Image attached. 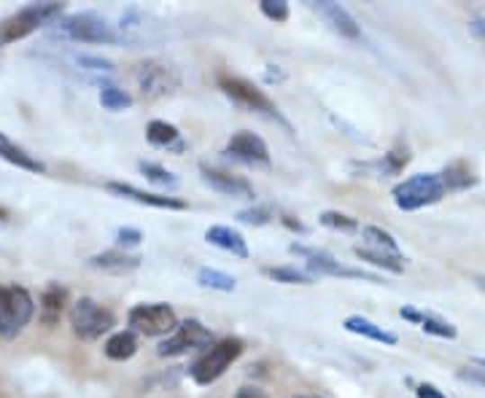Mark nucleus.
Wrapping results in <instances>:
<instances>
[{
	"instance_id": "1",
	"label": "nucleus",
	"mask_w": 485,
	"mask_h": 398,
	"mask_svg": "<svg viewBox=\"0 0 485 398\" xmlns=\"http://www.w3.org/2000/svg\"><path fill=\"white\" fill-rule=\"evenodd\" d=\"M246 345L243 340L238 337H224L219 342H213L211 348H205V353L192 364L189 369V377L197 383V385H213L219 377L227 375V369L243 356Z\"/></svg>"
},
{
	"instance_id": "2",
	"label": "nucleus",
	"mask_w": 485,
	"mask_h": 398,
	"mask_svg": "<svg viewBox=\"0 0 485 398\" xmlns=\"http://www.w3.org/2000/svg\"><path fill=\"white\" fill-rule=\"evenodd\" d=\"M391 197H394V205L400 210L413 213V210H421V208L440 202L445 197V186H443V178L437 172H418V175H410L402 183H397Z\"/></svg>"
},
{
	"instance_id": "3",
	"label": "nucleus",
	"mask_w": 485,
	"mask_h": 398,
	"mask_svg": "<svg viewBox=\"0 0 485 398\" xmlns=\"http://www.w3.org/2000/svg\"><path fill=\"white\" fill-rule=\"evenodd\" d=\"M67 321L73 326V334L84 342H94L116 326V315L89 296H81L78 302L70 305Z\"/></svg>"
},
{
	"instance_id": "4",
	"label": "nucleus",
	"mask_w": 485,
	"mask_h": 398,
	"mask_svg": "<svg viewBox=\"0 0 485 398\" xmlns=\"http://www.w3.org/2000/svg\"><path fill=\"white\" fill-rule=\"evenodd\" d=\"M59 13H62V3H32V5L19 8L16 13L5 16L0 22V46H8L13 40L27 38L38 27L54 22Z\"/></svg>"
},
{
	"instance_id": "5",
	"label": "nucleus",
	"mask_w": 485,
	"mask_h": 398,
	"mask_svg": "<svg viewBox=\"0 0 485 398\" xmlns=\"http://www.w3.org/2000/svg\"><path fill=\"white\" fill-rule=\"evenodd\" d=\"M35 315V302L22 286H0V337L13 340Z\"/></svg>"
},
{
	"instance_id": "6",
	"label": "nucleus",
	"mask_w": 485,
	"mask_h": 398,
	"mask_svg": "<svg viewBox=\"0 0 485 398\" xmlns=\"http://www.w3.org/2000/svg\"><path fill=\"white\" fill-rule=\"evenodd\" d=\"M219 89H221L232 102H238V105L246 108V111H254V113H262V116H270V119H281L275 102H273L259 86H254L251 81H246V78H240V75L219 73Z\"/></svg>"
},
{
	"instance_id": "7",
	"label": "nucleus",
	"mask_w": 485,
	"mask_h": 398,
	"mask_svg": "<svg viewBox=\"0 0 485 398\" xmlns=\"http://www.w3.org/2000/svg\"><path fill=\"white\" fill-rule=\"evenodd\" d=\"M211 345H213L211 329H205L200 321L189 318V321H181L175 326V332L159 342L157 356L159 358H178V356H186L192 350H202V348H211Z\"/></svg>"
},
{
	"instance_id": "8",
	"label": "nucleus",
	"mask_w": 485,
	"mask_h": 398,
	"mask_svg": "<svg viewBox=\"0 0 485 398\" xmlns=\"http://www.w3.org/2000/svg\"><path fill=\"white\" fill-rule=\"evenodd\" d=\"M127 323L132 326V332L146 334V337H170L178 326L175 310L170 305H135L127 313Z\"/></svg>"
},
{
	"instance_id": "9",
	"label": "nucleus",
	"mask_w": 485,
	"mask_h": 398,
	"mask_svg": "<svg viewBox=\"0 0 485 398\" xmlns=\"http://www.w3.org/2000/svg\"><path fill=\"white\" fill-rule=\"evenodd\" d=\"M59 32L70 40H81V43H116L119 35L116 30L97 13L84 11V13H73L67 19L59 22Z\"/></svg>"
},
{
	"instance_id": "10",
	"label": "nucleus",
	"mask_w": 485,
	"mask_h": 398,
	"mask_svg": "<svg viewBox=\"0 0 485 398\" xmlns=\"http://www.w3.org/2000/svg\"><path fill=\"white\" fill-rule=\"evenodd\" d=\"M135 81L143 92V97L148 100H159L173 94L181 86V75L173 65L162 62V59H148L143 65H138L135 70Z\"/></svg>"
},
{
	"instance_id": "11",
	"label": "nucleus",
	"mask_w": 485,
	"mask_h": 398,
	"mask_svg": "<svg viewBox=\"0 0 485 398\" xmlns=\"http://www.w3.org/2000/svg\"><path fill=\"white\" fill-rule=\"evenodd\" d=\"M292 253L297 256H305L308 261V275H319V278H348V280H367V283H383L378 275H370L364 270H354V267H346L340 261H335L329 253L324 251H310V248H302V245H292Z\"/></svg>"
},
{
	"instance_id": "12",
	"label": "nucleus",
	"mask_w": 485,
	"mask_h": 398,
	"mask_svg": "<svg viewBox=\"0 0 485 398\" xmlns=\"http://www.w3.org/2000/svg\"><path fill=\"white\" fill-rule=\"evenodd\" d=\"M227 154L235 156L238 162H246V164H262V167L270 164V148H267V143H265L259 135L248 132V129H240V132H235V135L229 137Z\"/></svg>"
},
{
	"instance_id": "13",
	"label": "nucleus",
	"mask_w": 485,
	"mask_h": 398,
	"mask_svg": "<svg viewBox=\"0 0 485 398\" xmlns=\"http://www.w3.org/2000/svg\"><path fill=\"white\" fill-rule=\"evenodd\" d=\"M200 172H202V181L224 194V197H238V199H254V186L240 178V175H232V172H224V170H216V167H208V164H200Z\"/></svg>"
},
{
	"instance_id": "14",
	"label": "nucleus",
	"mask_w": 485,
	"mask_h": 398,
	"mask_svg": "<svg viewBox=\"0 0 485 398\" xmlns=\"http://www.w3.org/2000/svg\"><path fill=\"white\" fill-rule=\"evenodd\" d=\"M310 8L319 13V16H324L329 24H332V30L337 32V35H343V38H351V40H359L362 38V27H359V22L351 16V11L348 8H343L340 3H332V0H319V3H310Z\"/></svg>"
},
{
	"instance_id": "15",
	"label": "nucleus",
	"mask_w": 485,
	"mask_h": 398,
	"mask_svg": "<svg viewBox=\"0 0 485 398\" xmlns=\"http://www.w3.org/2000/svg\"><path fill=\"white\" fill-rule=\"evenodd\" d=\"M108 191H113V194H119V197H127V199H135V202H140V205L162 208V210H186V202H184V199L151 194V191L135 189V186H130V183H116V181H111V183H108Z\"/></svg>"
},
{
	"instance_id": "16",
	"label": "nucleus",
	"mask_w": 485,
	"mask_h": 398,
	"mask_svg": "<svg viewBox=\"0 0 485 398\" xmlns=\"http://www.w3.org/2000/svg\"><path fill=\"white\" fill-rule=\"evenodd\" d=\"M400 315H402L405 321L418 323V326L424 329V334H432V337H440V340H456V334H459L451 321H445V318H440V315H432V313H421V310H416V307H402Z\"/></svg>"
},
{
	"instance_id": "17",
	"label": "nucleus",
	"mask_w": 485,
	"mask_h": 398,
	"mask_svg": "<svg viewBox=\"0 0 485 398\" xmlns=\"http://www.w3.org/2000/svg\"><path fill=\"white\" fill-rule=\"evenodd\" d=\"M205 240H208L211 245H216V248H221V251H227V253H232V256H238V259H248L246 237H243L238 229H232V226L216 224V226H211V229L205 232Z\"/></svg>"
},
{
	"instance_id": "18",
	"label": "nucleus",
	"mask_w": 485,
	"mask_h": 398,
	"mask_svg": "<svg viewBox=\"0 0 485 398\" xmlns=\"http://www.w3.org/2000/svg\"><path fill=\"white\" fill-rule=\"evenodd\" d=\"M89 267L103 270V272H113V275H124V272H135L140 267V259L130 256L124 251H103V253L89 259Z\"/></svg>"
},
{
	"instance_id": "19",
	"label": "nucleus",
	"mask_w": 485,
	"mask_h": 398,
	"mask_svg": "<svg viewBox=\"0 0 485 398\" xmlns=\"http://www.w3.org/2000/svg\"><path fill=\"white\" fill-rule=\"evenodd\" d=\"M0 159H5L8 164L19 167V170H27V172H46V164L40 159H35L32 154H27L22 146H16L11 137H5L0 132Z\"/></svg>"
},
{
	"instance_id": "20",
	"label": "nucleus",
	"mask_w": 485,
	"mask_h": 398,
	"mask_svg": "<svg viewBox=\"0 0 485 398\" xmlns=\"http://www.w3.org/2000/svg\"><path fill=\"white\" fill-rule=\"evenodd\" d=\"M343 326H346V332H351V334L367 337V340L381 342V345H389V348H394V345L400 342V340H397V334L386 332L383 326H378V323H373L370 318H362V315H348Z\"/></svg>"
},
{
	"instance_id": "21",
	"label": "nucleus",
	"mask_w": 485,
	"mask_h": 398,
	"mask_svg": "<svg viewBox=\"0 0 485 398\" xmlns=\"http://www.w3.org/2000/svg\"><path fill=\"white\" fill-rule=\"evenodd\" d=\"M146 137H148V143H151V146H157V148H175V151H184L181 132H178V127H175V124H170V121H162V119L148 121V127H146Z\"/></svg>"
},
{
	"instance_id": "22",
	"label": "nucleus",
	"mask_w": 485,
	"mask_h": 398,
	"mask_svg": "<svg viewBox=\"0 0 485 398\" xmlns=\"http://www.w3.org/2000/svg\"><path fill=\"white\" fill-rule=\"evenodd\" d=\"M103 353L111 358V361H130L135 353H138V337L135 332H116L105 340L103 345Z\"/></svg>"
},
{
	"instance_id": "23",
	"label": "nucleus",
	"mask_w": 485,
	"mask_h": 398,
	"mask_svg": "<svg viewBox=\"0 0 485 398\" xmlns=\"http://www.w3.org/2000/svg\"><path fill=\"white\" fill-rule=\"evenodd\" d=\"M354 253L362 259V261H367V264H373V267H381V270H386V272H394V275H400L402 270H405V259H402V253H386V251H375V248H354Z\"/></svg>"
},
{
	"instance_id": "24",
	"label": "nucleus",
	"mask_w": 485,
	"mask_h": 398,
	"mask_svg": "<svg viewBox=\"0 0 485 398\" xmlns=\"http://www.w3.org/2000/svg\"><path fill=\"white\" fill-rule=\"evenodd\" d=\"M440 178H443L445 191H462V189H470V186L478 183V178L472 175V170H470L467 162H456V164L445 167V170L440 172Z\"/></svg>"
},
{
	"instance_id": "25",
	"label": "nucleus",
	"mask_w": 485,
	"mask_h": 398,
	"mask_svg": "<svg viewBox=\"0 0 485 398\" xmlns=\"http://www.w3.org/2000/svg\"><path fill=\"white\" fill-rule=\"evenodd\" d=\"M197 283H200L202 288L221 291V294H232V291L238 288V283H235L232 275H227V272H221V270H211V267H202V270L197 272Z\"/></svg>"
},
{
	"instance_id": "26",
	"label": "nucleus",
	"mask_w": 485,
	"mask_h": 398,
	"mask_svg": "<svg viewBox=\"0 0 485 398\" xmlns=\"http://www.w3.org/2000/svg\"><path fill=\"white\" fill-rule=\"evenodd\" d=\"M265 275H267L270 280L286 283V286H310V283H316L313 275H308V272H302V270H297V267H267Z\"/></svg>"
},
{
	"instance_id": "27",
	"label": "nucleus",
	"mask_w": 485,
	"mask_h": 398,
	"mask_svg": "<svg viewBox=\"0 0 485 398\" xmlns=\"http://www.w3.org/2000/svg\"><path fill=\"white\" fill-rule=\"evenodd\" d=\"M65 302H67V291H65V288H59V286H49V288L43 291V296H40V307H43V313H46V323H49V326L59 318V313H62Z\"/></svg>"
},
{
	"instance_id": "28",
	"label": "nucleus",
	"mask_w": 485,
	"mask_h": 398,
	"mask_svg": "<svg viewBox=\"0 0 485 398\" xmlns=\"http://www.w3.org/2000/svg\"><path fill=\"white\" fill-rule=\"evenodd\" d=\"M362 237L375 248V251H386V253H400V243L391 232L381 229V226H364Z\"/></svg>"
},
{
	"instance_id": "29",
	"label": "nucleus",
	"mask_w": 485,
	"mask_h": 398,
	"mask_svg": "<svg viewBox=\"0 0 485 398\" xmlns=\"http://www.w3.org/2000/svg\"><path fill=\"white\" fill-rule=\"evenodd\" d=\"M100 105H103L105 111L119 113V111H124V108L132 105V97H130L124 89H119V86H103V89H100Z\"/></svg>"
},
{
	"instance_id": "30",
	"label": "nucleus",
	"mask_w": 485,
	"mask_h": 398,
	"mask_svg": "<svg viewBox=\"0 0 485 398\" xmlns=\"http://www.w3.org/2000/svg\"><path fill=\"white\" fill-rule=\"evenodd\" d=\"M140 172H143L151 183H157V186H165V189H175V186H178V178H175L170 170H165L162 164L140 162Z\"/></svg>"
},
{
	"instance_id": "31",
	"label": "nucleus",
	"mask_w": 485,
	"mask_h": 398,
	"mask_svg": "<svg viewBox=\"0 0 485 398\" xmlns=\"http://www.w3.org/2000/svg\"><path fill=\"white\" fill-rule=\"evenodd\" d=\"M319 221H321L327 229H337V232H356V229H359V221H356L354 216H346V213H337V210L321 213Z\"/></svg>"
},
{
	"instance_id": "32",
	"label": "nucleus",
	"mask_w": 485,
	"mask_h": 398,
	"mask_svg": "<svg viewBox=\"0 0 485 398\" xmlns=\"http://www.w3.org/2000/svg\"><path fill=\"white\" fill-rule=\"evenodd\" d=\"M259 11L270 19V22H286L289 19V3L286 0H262Z\"/></svg>"
},
{
	"instance_id": "33",
	"label": "nucleus",
	"mask_w": 485,
	"mask_h": 398,
	"mask_svg": "<svg viewBox=\"0 0 485 398\" xmlns=\"http://www.w3.org/2000/svg\"><path fill=\"white\" fill-rule=\"evenodd\" d=\"M410 162V154H408V146L402 148V146H397L394 151H389L386 154V172H402L405 170V164Z\"/></svg>"
},
{
	"instance_id": "34",
	"label": "nucleus",
	"mask_w": 485,
	"mask_h": 398,
	"mask_svg": "<svg viewBox=\"0 0 485 398\" xmlns=\"http://www.w3.org/2000/svg\"><path fill=\"white\" fill-rule=\"evenodd\" d=\"M238 221L243 224H254V226H265L273 221V213L267 208H248V210H240L238 213Z\"/></svg>"
},
{
	"instance_id": "35",
	"label": "nucleus",
	"mask_w": 485,
	"mask_h": 398,
	"mask_svg": "<svg viewBox=\"0 0 485 398\" xmlns=\"http://www.w3.org/2000/svg\"><path fill=\"white\" fill-rule=\"evenodd\" d=\"M76 62H78L81 67H86V70H103V73L113 70V62H108V59H103V57H86V54H81V57H76Z\"/></svg>"
},
{
	"instance_id": "36",
	"label": "nucleus",
	"mask_w": 485,
	"mask_h": 398,
	"mask_svg": "<svg viewBox=\"0 0 485 398\" xmlns=\"http://www.w3.org/2000/svg\"><path fill=\"white\" fill-rule=\"evenodd\" d=\"M116 240H119V245H124V248H135V245H140L143 234H140V229L121 226V229L116 232Z\"/></svg>"
},
{
	"instance_id": "37",
	"label": "nucleus",
	"mask_w": 485,
	"mask_h": 398,
	"mask_svg": "<svg viewBox=\"0 0 485 398\" xmlns=\"http://www.w3.org/2000/svg\"><path fill=\"white\" fill-rule=\"evenodd\" d=\"M416 396L418 398H448L437 385H432V383H418L416 385Z\"/></svg>"
},
{
	"instance_id": "38",
	"label": "nucleus",
	"mask_w": 485,
	"mask_h": 398,
	"mask_svg": "<svg viewBox=\"0 0 485 398\" xmlns=\"http://www.w3.org/2000/svg\"><path fill=\"white\" fill-rule=\"evenodd\" d=\"M470 32H472L478 40H485V16H475V19L470 22Z\"/></svg>"
},
{
	"instance_id": "39",
	"label": "nucleus",
	"mask_w": 485,
	"mask_h": 398,
	"mask_svg": "<svg viewBox=\"0 0 485 398\" xmlns=\"http://www.w3.org/2000/svg\"><path fill=\"white\" fill-rule=\"evenodd\" d=\"M235 398H267V394L259 391V388H240V391L235 394Z\"/></svg>"
},
{
	"instance_id": "40",
	"label": "nucleus",
	"mask_w": 485,
	"mask_h": 398,
	"mask_svg": "<svg viewBox=\"0 0 485 398\" xmlns=\"http://www.w3.org/2000/svg\"><path fill=\"white\" fill-rule=\"evenodd\" d=\"M462 380H470V383L485 388V375H481V372H462Z\"/></svg>"
},
{
	"instance_id": "41",
	"label": "nucleus",
	"mask_w": 485,
	"mask_h": 398,
	"mask_svg": "<svg viewBox=\"0 0 485 398\" xmlns=\"http://www.w3.org/2000/svg\"><path fill=\"white\" fill-rule=\"evenodd\" d=\"M283 224H286L289 229H297V232H305V226H302L300 221H294L292 216H283Z\"/></svg>"
},
{
	"instance_id": "42",
	"label": "nucleus",
	"mask_w": 485,
	"mask_h": 398,
	"mask_svg": "<svg viewBox=\"0 0 485 398\" xmlns=\"http://www.w3.org/2000/svg\"><path fill=\"white\" fill-rule=\"evenodd\" d=\"M475 283H478L481 291H485V275H475Z\"/></svg>"
},
{
	"instance_id": "43",
	"label": "nucleus",
	"mask_w": 485,
	"mask_h": 398,
	"mask_svg": "<svg viewBox=\"0 0 485 398\" xmlns=\"http://www.w3.org/2000/svg\"><path fill=\"white\" fill-rule=\"evenodd\" d=\"M8 218V210L5 208H0V221H5Z\"/></svg>"
},
{
	"instance_id": "44",
	"label": "nucleus",
	"mask_w": 485,
	"mask_h": 398,
	"mask_svg": "<svg viewBox=\"0 0 485 398\" xmlns=\"http://www.w3.org/2000/svg\"><path fill=\"white\" fill-rule=\"evenodd\" d=\"M475 367H483L485 372V358H475Z\"/></svg>"
},
{
	"instance_id": "45",
	"label": "nucleus",
	"mask_w": 485,
	"mask_h": 398,
	"mask_svg": "<svg viewBox=\"0 0 485 398\" xmlns=\"http://www.w3.org/2000/svg\"><path fill=\"white\" fill-rule=\"evenodd\" d=\"M294 398H316V396H294Z\"/></svg>"
}]
</instances>
